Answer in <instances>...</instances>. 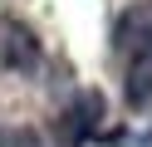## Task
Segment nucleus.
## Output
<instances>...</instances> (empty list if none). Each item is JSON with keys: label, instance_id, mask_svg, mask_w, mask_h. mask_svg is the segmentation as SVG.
<instances>
[{"label": "nucleus", "instance_id": "2", "mask_svg": "<svg viewBox=\"0 0 152 147\" xmlns=\"http://www.w3.org/2000/svg\"><path fill=\"white\" fill-rule=\"evenodd\" d=\"M0 69L5 74H30L39 69V39L20 20H0Z\"/></svg>", "mask_w": 152, "mask_h": 147}, {"label": "nucleus", "instance_id": "1", "mask_svg": "<svg viewBox=\"0 0 152 147\" xmlns=\"http://www.w3.org/2000/svg\"><path fill=\"white\" fill-rule=\"evenodd\" d=\"M123 54V93L132 108H152V5H137L118 25Z\"/></svg>", "mask_w": 152, "mask_h": 147}]
</instances>
